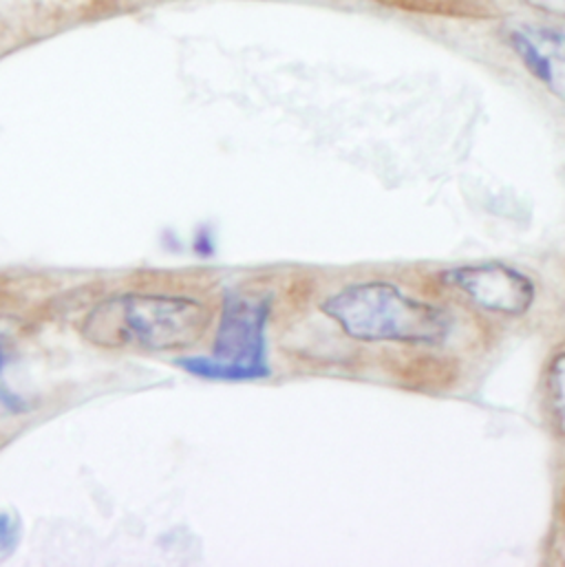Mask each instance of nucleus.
I'll return each mask as SVG.
<instances>
[{"label": "nucleus", "mask_w": 565, "mask_h": 567, "mask_svg": "<svg viewBox=\"0 0 565 567\" xmlns=\"http://www.w3.org/2000/svg\"><path fill=\"white\" fill-rule=\"evenodd\" d=\"M273 300L228 291L213 344V355L179 358L177 364L193 375L208 380H259L270 375L266 358V327Z\"/></svg>", "instance_id": "nucleus-3"}, {"label": "nucleus", "mask_w": 565, "mask_h": 567, "mask_svg": "<svg viewBox=\"0 0 565 567\" xmlns=\"http://www.w3.org/2000/svg\"><path fill=\"white\" fill-rule=\"evenodd\" d=\"M548 400L555 422L565 435V349L555 355L548 371Z\"/></svg>", "instance_id": "nucleus-6"}, {"label": "nucleus", "mask_w": 565, "mask_h": 567, "mask_svg": "<svg viewBox=\"0 0 565 567\" xmlns=\"http://www.w3.org/2000/svg\"><path fill=\"white\" fill-rule=\"evenodd\" d=\"M320 309L340 329L362 342L442 344L451 333V313L404 293L387 281L351 284L329 296Z\"/></svg>", "instance_id": "nucleus-2"}, {"label": "nucleus", "mask_w": 565, "mask_h": 567, "mask_svg": "<svg viewBox=\"0 0 565 567\" xmlns=\"http://www.w3.org/2000/svg\"><path fill=\"white\" fill-rule=\"evenodd\" d=\"M210 322L204 302L186 296L124 293L102 300L84 324V336L109 349L177 351L195 344Z\"/></svg>", "instance_id": "nucleus-1"}, {"label": "nucleus", "mask_w": 565, "mask_h": 567, "mask_svg": "<svg viewBox=\"0 0 565 567\" xmlns=\"http://www.w3.org/2000/svg\"><path fill=\"white\" fill-rule=\"evenodd\" d=\"M20 542V519L11 513H0V559L13 553Z\"/></svg>", "instance_id": "nucleus-7"}, {"label": "nucleus", "mask_w": 565, "mask_h": 567, "mask_svg": "<svg viewBox=\"0 0 565 567\" xmlns=\"http://www.w3.org/2000/svg\"><path fill=\"white\" fill-rule=\"evenodd\" d=\"M442 279L482 309L504 316H524L535 300V284L504 264L460 266L444 272Z\"/></svg>", "instance_id": "nucleus-4"}, {"label": "nucleus", "mask_w": 565, "mask_h": 567, "mask_svg": "<svg viewBox=\"0 0 565 567\" xmlns=\"http://www.w3.org/2000/svg\"><path fill=\"white\" fill-rule=\"evenodd\" d=\"M526 2L540 11L565 18V0H526Z\"/></svg>", "instance_id": "nucleus-8"}, {"label": "nucleus", "mask_w": 565, "mask_h": 567, "mask_svg": "<svg viewBox=\"0 0 565 567\" xmlns=\"http://www.w3.org/2000/svg\"><path fill=\"white\" fill-rule=\"evenodd\" d=\"M4 362H7V347H4V340L0 338V373L4 369Z\"/></svg>", "instance_id": "nucleus-9"}, {"label": "nucleus", "mask_w": 565, "mask_h": 567, "mask_svg": "<svg viewBox=\"0 0 565 567\" xmlns=\"http://www.w3.org/2000/svg\"><path fill=\"white\" fill-rule=\"evenodd\" d=\"M508 44L524 66L565 104V31L535 22H511Z\"/></svg>", "instance_id": "nucleus-5"}]
</instances>
